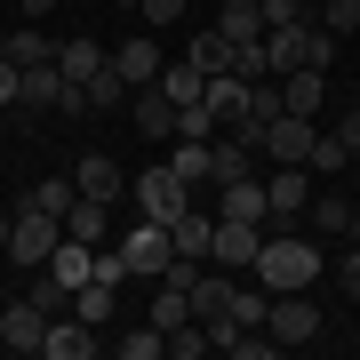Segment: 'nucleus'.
I'll use <instances>...</instances> for the list:
<instances>
[{
  "label": "nucleus",
  "instance_id": "1",
  "mask_svg": "<svg viewBox=\"0 0 360 360\" xmlns=\"http://www.w3.org/2000/svg\"><path fill=\"white\" fill-rule=\"evenodd\" d=\"M248 272H257V288L264 296H288V288H312V281H321V240H304V232H272V240L257 248V264H248Z\"/></svg>",
  "mask_w": 360,
  "mask_h": 360
},
{
  "label": "nucleus",
  "instance_id": "2",
  "mask_svg": "<svg viewBox=\"0 0 360 360\" xmlns=\"http://www.w3.org/2000/svg\"><path fill=\"white\" fill-rule=\"evenodd\" d=\"M257 153L272 160V168H312V144H321V120H304V112H281V120H264L257 136Z\"/></svg>",
  "mask_w": 360,
  "mask_h": 360
},
{
  "label": "nucleus",
  "instance_id": "3",
  "mask_svg": "<svg viewBox=\"0 0 360 360\" xmlns=\"http://www.w3.org/2000/svg\"><path fill=\"white\" fill-rule=\"evenodd\" d=\"M264 336L272 345H312V336H321V304H312V288H288V296H272L264 304Z\"/></svg>",
  "mask_w": 360,
  "mask_h": 360
},
{
  "label": "nucleus",
  "instance_id": "4",
  "mask_svg": "<svg viewBox=\"0 0 360 360\" xmlns=\"http://www.w3.org/2000/svg\"><path fill=\"white\" fill-rule=\"evenodd\" d=\"M129 200H136V217L168 224V217H184V208H193V184H184L176 168H144V176L129 184Z\"/></svg>",
  "mask_w": 360,
  "mask_h": 360
},
{
  "label": "nucleus",
  "instance_id": "5",
  "mask_svg": "<svg viewBox=\"0 0 360 360\" xmlns=\"http://www.w3.org/2000/svg\"><path fill=\"white\" fill-rule=\"evenodd\" d=\"M56 240H65V224H56L49 217V208H16V217H8V264H49V248Z\"/></svg>",
  "mask_w": 360,
  "mask_h": 360
},
{
  "label": "nucleus",
  "instance_id": "6",
  "mask_svg": "<svg viewBox=\"0 0 360 360\" xmlns=\"http://www.w3.org/2000/svg\"><path fill=\"white\" fill-rule=\"evenodd\" d=\"M120 257H129V272H136V281H160V264H168V224L129 217V232H120Z\"/></svg>",
  "mask_w": 360,
  "mask_h": 360
},
{
  "label": "nucleus",
  "instance_id": "7",
  "mask_svg": "<svg viewBox=\"0 0 360 360\" xmlns=\"http://www.w3.org/2000/svg\"><path fill=\"white\" fill-rule=\"evenodd\" d=\"M304 200H312V168H272V176H264V217L272 224H296Z\"/></svg>",
  "mask_w": 360,
  "mask_h": 360
},
{
  "label": "nucleus",
  "instance_id": "8",
  "mask_svg": "<svg viewBox=\"0 0 360 360\" xmlns=\"http://www.w3.org/2000/svg\"><path fill=\"white\" fill-rule=\"evenodd\" d=\"M257 224H240V217H217V240H208V264H224V272H248L257 264Z\"/></svg>",
  "mask_w": 360,
  "mask_h": 360
},
{
  "label": "nucleus",
  "instance_id": "9",
  "mask_svg": "<svg viewBox=\"0 0 360 360\" xmlns=\"http://www.w3.org/2000/svg\"><path fill=\"white\" fill-rule=\"evenodd\" d=\"M208 240H217V217H208V208H184V217H168V257L208 264Z\"/></svg>",
  "mask_w": 360,
  "mask_h": 360
},
{
  "label": "nucleus",
  "instance_id": "10",
  "mask_svg": "<svg viewBox=\"0 0 360 360\" xmlns=\"http://www.w3.org/2000/svg\"><path fill=\"white\" fill-rule=\"evenodd\" d=\"M72 184H80L89 200H112V208L129 200V176H120V160H112V153H89V160L72 168Z\"/></svg>",
  "mask_w": 360,
  "mask_h": 360
},
{
  "label": "nucleus",
  "instance_id": "11",
  "mask_svg": "<svg viewBox=\"0 0 360 360\" xmlns=\"http://www.w3.org/2000/svg\"><path fill=\"white\" fill-rule=\"evenodd\" d=\"M321 96H328V72H321V65H296V72H281V112L321 120Z\"/></svg>",
  "mask_w": 360,
  "mask_h": 360
},
{
  "label": "nucleus",
  "instance_id": "12",
  "mask_svg": "<svg viewBox=\"0 0 360 360\" xmlns=\"http://www.w3.org/2000/svg\"><path fill=\"white\" fill-rule=\"evenodd\" d=\"M65 240H80V248H104V240H112V200H89V193H80V200L65 208Z\"/></svg>",
  "mask_w": 360,
  "mask_h": 360
},
{
  "label": "nucleus",
  "instance_id": "13",
  "mask_svg": "<svg viewBox=\"0 0 360 360\" xmlns=\"http://www.w3.org/2000/svg\"><path fill=\"white\" fill-rule=\"evenodd\" d=\"M240 176H257V144L232 129L224 144H208V184H240Z\"/></svg>",
  "mask_w": 360,
  "mask_h": 360
},
{
  "label": "nucleus",
  "instance_id": "14",
  "mask_svg": "<svg viewBox=\"0 0 360 360\" xmlns=\"http://www.w3.org/2000/svg\"><path fill=\"white\" fill-rule=\"evenodd\" d=\"M40 328H49L40 304H0V352H40Z\"/></svg>",
  "mask_w": 360,
  "mask_h": 360
},
{
  "label": "nucleus",
  "instance_id": "15",
  "mask_svg": "<svg viewBox=\"0 0 360 360\" xmlns=\"http://www.w3.org/2000/svg\"><path fill=\"white\" fill-rule=\"evenodd\" d=\"M200 104L217 112V129H240V120H248V80H232V72H208Z\"/></svg>",
  "mask_w": 360,
  "mask_h": 360
},
{
  "label": "nucleus",
  "instance_id": "16",
  "mask_svg": "<svg viewBox=\"0 0 360 360\" xmlns=\"http://www.w3.org/2000/svg\"><path fill=\"white\" fill-rule=\"evenodd\" d=\"M160 65H168V56L153 49V40H129V49H112V72L129 80V89H153V80H160Z\"/></svg>",
  "mask_w": 360,
  "mask_h": 360
},
{
  "label": "nucleus",
  "instance_id": "17",
  "mask_svg": "<svg viewBox=\"0 0 360 360\" xmlns=\"http://www.w3.org/2000/svg\"><path fill=\"white\" fill-rule=\"evenodd\" d=\"M56 96H65V72H56V56H49V65H25V89H16V104H25V112H56Z\"/></svg>",
  "mask_w": 360,
  "mask_h": 360
},
{
  "label": "nucleus",
  "instance_id": "18",
  "mask_svg": "<svg viewBox=\"0 0 360 360\" xmlns=\"http://www.w3.org/2000/svg\"><path fill=\"white\" fill-rule=\"evenodd\" d=\"M217 208H208V217H240V224H264V184L257 176H240V184H217Z\"/></svg>",
  "mask_w": 360,
  "mask_h": 360
},
{
  "label": "nucleus",
  "instance_id": "19",
  "mask_svg": "<svg viewBox=\"0 0 360 360\" xmlns=\"http://www.w3.org/2000/svg\"><path fill=\"white\" fill-rule=\"evenodd\" d=\"M72 312H80L89 328H112V312H120V288H112V281H80V288H72Z\"/></svg>",
  "mask_w": 360,
  "mask_h": 360
},
{
  "label": "nucleus",
  "instance_id": "20",
  "mask_svg": "<svg viewBox=\"0 0 360 360\" xmlns=\"http://www.w3.org/2000/svg\"><path fill=\"white\" fill-rule=\"evenodd\" d=\"M129 120L144 136H176V104H168L160 89H136V104H129Z\"/></svg>",
  "mask_w": 360,
  "mask_h": 360
},
{
  "label": "nucleus",
  "instance_id": "21",
  "mask_svg": "<svg viewBox=\"0 0 360 360\" xmlns=\"http://www.w3.org/2000/svg\"><path fill=\"white\" fill-rule=\"evenodd\" d=\"M56 72H65V80H89V72H104V49H96V40H56Z\"/></svg>",
  "mask_w": 360,
  "mask_h": 360
},
{
  "label": "nucleus",
  "instance_id": "22",
  "mask_svg": "<svg viewBox=\"0 0 360 360\" xmlns=\"http://www.w3.org/2000/svg\"><path fill=\"white\" fill-rule=\"evenodd\" d=\"M153 89H160L168 104H200V89H208V72H200V65H160V80H153Z\"/></svg>",
  "mask_w": 360,
  "mask_h": 360
},
{
  "label": "nucleus",
  "instance_id": "23",
  "mask_svg": "<svg viewBox=\"0 0 360 360\" xmlns=\"http://www.w3.org/2000/svg\"><path fill=\"white\" fill-rule=\"evenodd\" d=\"M80 96H89V112H112V104H129V80L112 72V56H104V72L80 80Z\"/></svg>",
  "mask_w": 360,
  "mask_h": 360
},
{
  "label": "nucleus",
  "instance_id": "24",
  "mask_svg": "<svg viewBox=\"0 0 360 360\" xmlns=\"http://www.w3.org/2000/svg\"><path fill=\"white\" fill-rule=\"evenodd\" d=\"M49 56H56V40L40 32V25H16V32H8V65H16V72H25V65H49Z\"/></svg>",
  "mask_w": 360,
  "mask_h": 360
},
{
  "label": "nucleus",
  "instance_id": "25",
  "mask_svg": "<svg viewBox=\"0 0 360 360\" xmlns=\"http://www.w3.org/2000/svg\"><path fill=\"white\" fill-rule=\"evenodd\" d=\"M217 32H224V40H264L257 0H224V8H217Z\"/></svg>",
  "mask_w": 360,
  "mask_h": 360
},
{
  "label": "nucleus",
  "instance_id": "26",
  "mask_svg": "<svg viewBox=\"0 0 360 360\" xmlns=\"http://www.w3.org/2000/svg\"><path fill=\"white\" fill-rule=\"evenodd\" d=\"M184 65H200V72H224V65H232V40H224L217 25H200V32H193V49H184Z\"/></svg>",
  "mask_w": 360,
  "mask_h": 360
},
{
  "label": "nucleus",
  "instance_id": "27",
  "mask_svg": "<svg viewBox=\"0 0 360 360\" xmlns=\"http://www.w3.org/2000/svg\"><path fill=\"white\" fill-rule=\"evenodd\" d=\"M304 217H312V232H321V240H345V217H352V200H336V193H312V200H304Z\"/></svg>",
  "mask_w": 360,
  "mask_h": 360
},
{
  "label": "nucleus",
  "instance_id": "28",
  "mask_svg": "<svg viewBox=\"0 0 360 360\" xmlns=\"http://www.w3.org/2000/svg\"><path fill=\"white\" fill-rule=\"evenodd\" d=\"M112 352H120V360H160V352H168V328L144 321V328H129V336H112Z\"/></svg>",
  "mask_w": 360,
  "mask_h": 360
},
{
  "label": "nucleus",
  "instance_id": "29",
  "mask_svg": "<svg viewBox=\"0 0 360 360\" xmlns=\"http://www.w3.org/2000/svg\"><path fill=\"white\" fill-rule=\"evenodd\" d=\"M25 304H40V312H49V321H56V312H72V288H65V281H56V272H49V264H40V281L25 288Z\"/></svg>",
  "mask_w": 360,
  "mask_h": 360
},
{
  "label": "nucleus",
  "instance_id": "30",
  "mask_svg": "<svg viewBox=\"0 0 360 360\" xmlns=\"http://www.w3.org/2000/svg\"><path fill=\"white\" fill-rule=\"evenodd\" d=\"M184 321H193V296L160 281V296H153V328H184Z\"/></svg>",
  "mask_w": 360,
  "mask_h": 360
},
{
  "label": "nucleus",
  "instance_id": "31",
  "mask_svg": "<svg viewBox=\"0 0 360 360\" xmlns=\"http://www.w3.org/2000/svg\"><path fill=\"white\" fill-rule=\"evenodd\" d=\"M72 200H80V184H72V176H49V184H32V208H49L56 224H65V208H72Z\"/></svg>",
  "mask_w": 360,
  "mask_h": 360
},
{
  "label": "nucleus",
  "instance_id": "32",
  "mask_svg": "<svg viewBox=\"0 0 360 360\" xmlns=\"http://www.w3.org/2000/svg\"><path fill=\"white\" fill-rule=\"evenodd\" d=\"M208 144H217V136H208ZM208 144H184V136H176V153H168V168H176L184 184H208Z\"/></svg>",
  "mask_w": 360,
  "mask_h": 360
},
{
  "label": "nucleus",
  "instance_id": "33",
  "mask_svg": "<svg viewBox=\"0 0 360 360\" xmlns=\"http://www.w3.org/2000/svg\"><path fill=\"white\" fill-rule=\"evenodd\" d=\"M176 136L184 144H208V136H217V112H208V104H176Z\"/></svg>",
  "mask_w": 360,
  "mask_h": 360
},
{
  "label": "nucleus",
  "instance_id": "34",
  "mask_svg": "<svg viewBox=\"0 0 360 360\" xmlns=\"http://www.w3.org/2000/svg\"><path fill=\"white\" fill-rule=\"evenodd\" d=\"M168 360H208V328H200V321L168 328Z\"/></svg>",
  "mask_w": 360,
  "mask_h": 360
},
{
  "label": "nucleus",
  "instance_id": "35",
  "mask_svg": "<svg viewBox=\"0 0 360 360\" xmlns=\"http://www.w3.org/2000/svg\"><path fill=\"white\" fill-rule=\"evenodd\" d=\"M264 304H272L264 288H232V321L240 328H264Z\"/></svg>",
  "mask_w": 360,
  "mask_h": 360
},
{
  "label": "nucleus",
  "instance_id": "36",
  "mask_svg": "<svg viewBox=\"0 0 360 360\" xmlns=\"http://www.w3.org/2000/svg\"><path fill=\"white\" fill-rule=\"evenodd\" d=\"M321 25H328L336 40H345V32H360V0H328V8H321Z\"/></svg>",
  "mask_w": 360,
  "mask_h": 360
},
{
  "label": "nucleus",
  "instance_id": "37",
  "mask_svg": "<svg viewBox=\"0 0 360 360\" xmlns=\"http://www.w3.org/2000/svg\"><path fill=\"white\" fill-rule=\"evenodd\" d=\"M328 272H336V288H345V296H352V304H360V240L345 248V264H328Z\"/></svg>",
  "mask_w": 360,
  "mask_h": 360
},
{
  "label": "nucleus",
  "instance_id": "38",
  "mask_svg": "<svg viewBox=\"0 0 360 360\" xmlns=\"http://www.w3.org/2000/svg\"><path fill=\"white\" fill-rule=\"evenodd\" d=\"M264 25H304V0H257Z\"/></svg>",
  "mask_w": 360,
  "mask_h": 360
},
{
  "label": "nucleus",
  "instance_id": "39",
  "mask_svg": "<svg viewBox=\"0 0 360 360\" xmlns=\"http://www.w3.org/2000/svg\"><path fill=\"white\" fill-rule=\"evenodd\" d=\"M345 160H352V153H345V144H336V129H328L321 144H312V168H321V176H328V168H345Z\"/></svg>",
  "mask_w": 360,
  "mask_h": 360
},
{
  "label": "nucleus",
  "instance_id": "40",
  "mask_svg": "<svg viewBox=\"0 0 360 360\" xmlns=\"http://www.w3.org/2000/svg\"><path fill=\"white\" fill-rule=\"evenodd\" d=\"M144 16H153V25H184V8H193V0H136Z\"/></svg>",
  "mask_w": 360,
  "mask_h": 360
},
{
  "label": "nucleus",
  "instance_id": "41",
  "mask_svg": "<svg viewBox=\"0 0 360 360\" xmlns=\"http://www.w3.org/2000/svg\"><path fill=\"white\" fill-rule=\"evenodd\" d=\"M16 89H25V72H16L8 56H0V112H8V104H16Z\"/></svg>",
  "mask_w": 360,
  "mask_h": 360
},
{
  "label": "nucleus",
  "instance_id": "42",
  "mask_svg": "<svg viewBox=\"0 0 360 360\" xmlns=\"http://www.w3.org/2000/svg\"><path fill=\"white\" fill-rule=\"evenodd\" d=\"M336 144H345V153L360 160V112H345V120H336Z\"/></svg>",
  "mask_w": 360,
  "mask_h": 360
},
{
  "label": "nucleus",
  "instance_id": "43",
  "mask_svg": "<svg viewBox=\"0 0 360 360\" xmlns=\"http://www.w3.org/2000/svg\"><path fill=\"white\" fill-rule=\"evenodd\" d=\"M25 16H56V0H25Z\"/></svg>",
  "mask_w": 360,
  "mask_h": 360
},
{
  "label": "nucleus",
  "instance_id": "44",
  "mask_svg": "<svg viewBox=\"0 0 360 360\" xmlns=\"http://www.w3.org/2000/svg\"><path fill=\"white\" fill-rule=\"evenodd\" d=\"M0 257H8V217H0Z\"/></svg>",
  "mask_w": 360,
  "mask_h": 360
},
{
  "label": "nucleus",
  "instance_id": "45",
  "mask_svg": "<svg viewBox=\"0 0 360 360\" xmlns=\"http://www.w3.org/2000/svg\"><path fill=\"white\" fill-rule=\"evenodd\" d=\"M0 56H8V32H0Z\"/></svg>",
  "mask_w": 360,
  "mask_h": 360
},
{
  "label": "nucleus",
  "instance_id": "46",
  "mask_svg": "<svg viewBox=\"0 0 360 360\" xmlns=\"http://www.w3.org/2000/svg\"><path fill=\"white\" fill-rule=\"evenodd\" d=\"M120 8H136V0H120Z\"/></svg>",
  "mask_w": 360,
  "mask_h": 360
}]
</instances>
